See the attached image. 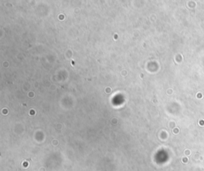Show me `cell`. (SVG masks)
I'll return each mask as SVG.
<instances>
[]
</instances>
